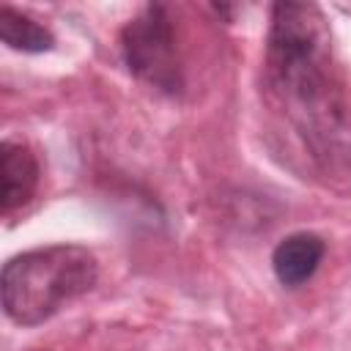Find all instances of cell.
I'll return each instance as SVG.
<instances>
[{
  "mask_svg": "<svg viewBox=\"0 0 351 351\" xmlns=\"http://www.w3.org/2000/svg\"><path fill=\"white\" fill-rule=\"evenodd\" d=\"M261 93L315 170H351V96L329 22L315 3L271 5Z\"/></svg>",
  "mask_w": 351,
  "mask_h": 351,
  "instance_id": "cell-1",
  "label": "cell"
},
{
  "mask_svg": "<svg viewBox=\"0 0 351 351\" xmlns=\"http://www.w3.org/2000/svg\"><path fill=\"white\" fill-rule=\"evenodd\" d=\"M99 282V258L85 244H47L5 261L3 310L16 326H38Z\"/></svg>",
  "mask_w": 351,
  "mask_h": 351,
  "instance_id": "cell-2",
  "label": "cell"
},
{
  "mask_svg": "<svg viewBox=\"0 0 351 351\" xmlns=\"http://www.w3.org/2000/svg\"><path fill=\"white\" fill-rule=\"evenodd\" d=\"M123 66L134 80L162 96H181L186 88L184 60L178 49V33L173 11L165 3L143 5L118 36Z\"/></svg>",
  "mask_w": 351,
  "mask_h": 351,
  "instance_id": "cell-3",
  "label": "cell"
},
{
  "mask_svg": "<svg viewBox=\"0 0 351 351\" xmlns=\"http://www.w3.org/2000/svg\"><path fill=\"white\" fill-rule=\"evenodd\" d=\"M0 173H3V195H0V206L3 214H14L16 208H22L25 203H30V197L38 189L41 181V165L36 151L27 143L19 140H3L0 145Z\"/></svg>",
  "mask_w": 351,
  "mask_h": 351,
  "instance_id": "cell-4",
  "label": "cell"
},
{
  "mask_svg": "<svg viewBox=\"0 0 351 351\" xmlns=\"http://www.w3.org/2000/svg\"><path fill=\"white\" fill-rule=\"evenodd\" d=\"M326 255V241L313 230H296L277 241L271 250V269L280 285L299 288L318 271Z\"/></svg>",
  "mask_w": 351,
  "mask_h": 351,
  "instance_id": "cell-5",
  "label": "cell"
},
{
  "mask_svg": "<svg viewBox=\"0 0 351 351\" xmlns=\"http://www.w3.org/2000/svg\"><path fill=\"white\" fill-rule=\"evenodd\" d=\"M0 38L8 49L27 52V55L55 49V33L47 25H41L38 19L16 11L14 5L0 8Z\"/></svg>",
  "mask_w": 351,
  "mask_h": 351,
  "instance_id": "cell-6",
  "label": "cell"
}]
</instances>
